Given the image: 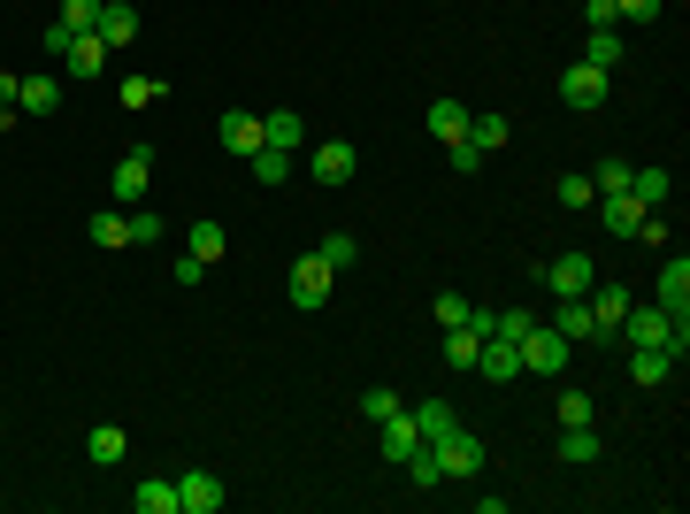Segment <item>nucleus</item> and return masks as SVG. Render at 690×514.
<instances>
[{
    "label": "nucleus",
    "mask_w": 690,
    "mask_h": 514,
    "mask_svg": "<svg viewBox=\"0 0 690 514\" xmlns=\"http://www.w3.org/2000/svg\"><path fill=\"white\" fill-rule=\"evenodd\" d=\"M622 339H629V345H668L676 361L690 353L683 315H668V308H637V300H629V315H622Z\"/></svg>",
    "instance_id": "nucleus-1"
},
{
    "label": "nucleus",
    "mask_w": 690,
    "mask_h": 514,
    "mask_svg": "<svg viewBox=\"0 0 690 514\" xmlns=\"http://www.w3.org/2000/svg\"><path fill=\"white\" fill-rule=\"evenodd\" d=\"M430 453H438V476L445 484H468V476H484V438L476 430H445V438H430Z\"/></svg>",
    "instance_id": "nucleus-2"
},
{
    "label": "nucleus",
    "mask_w": 690,
    "mask_h": 514,
    "mask_svg": "<svg viewBox=\"0 0 690 514\" xmlns=\"http://www.w3.org/2000/svg\"><path fill=\"white\" fill-rule=\"evenodd\" d=\"M537 285H545L552 300H583L599 277H591V254H552V261H537Z\"/></svg>",
    "instance_id": "nucleus-3"
},
{
    "label": "nucleus",
    "mask_w": 690,
    "mask_h": 514,
    "mask_svg": "<svg viewBox=\"0 0 690 514\" xmlns=\"http://www.w3.org/2000/svg\"><path fill=\"white\" fill-rule=\"evenodd\" d=\"M568 353H575V345L560 339L552 323H529V331H521V376H529V368L552 376V368H568Z\"/></svg>",
    "instance_id": "nucleus-4"
},
{
    "label": "nucleus",
    "mask_w": 690,
    "mask_h": 514,
    "mask_svg": "<svg viewBox=\"0 0 690 514\" xmlns=\"http://www.w3.org/2000/svg\"><path fill=\"white\" fill-rule=\"evenodd\" d=\"M606 69H591V62H575V69H560V100L575 108V116H591V108H606Z\"/></svg>",
    "instance_id": "nucleus-5"
},
{
    "label": "nucleus",
    "mask_w": 690,
    "mask_h": 514,
    "mask_svg": "<svg viewBox=\"0 0 690 514\" xmlns=\"http://www.w3.org/2000/svg\"><path fill=\"white\" fill-rule=\"evenodd\" d=\"M331 285H338V269H331L323 254H300V261H292V308H323Z\"/></svg>",
    "instance_id": "nucleus-6"
},
{
    "label": "nucleus",
    "mask_w": 690,
    "mask_h": 514,
    "mask_svg": "<svg viewBox=\"0 0 690 514\" xmlns=\"http://www.w3.org/2000/svg\"><path fill=\"white\" fill-rule=\"evenodd\" d=\"M223 500H230V492H223L215 469H184V484H176V514H215Z\"/></svg>",
    "instance_id": "nucleus-7"
},
{
    "label": "nucleus",
    "mask_w": 690,
    "mask_h": 514,
    "mask_svg": "<svg viewBox=\"0 0 690 514\" xmlns=\"http://www.w3.org/2000/svg\"><path fill=\"white\" fill-rule=\"evenodd\" d=\"M215 139H223V154H238V162H254L269 139H261V116H246V108H230L223 124H215Z\"/></svg>",
    "instance_id": "nucleus-8"
},
{
    "label": "nucleus",
    "mask_w": 690,
    "mask_h": 514,
    "mask_svg": "<svg viewBox=\"0 0 690 514\" xmlns=\"http://www.w3.org/2000/svg\"><path fill=\"white\" fill-rule=\"evenodd\" d=\"M147 184H154V147H123V162H116V200L131 207V200H147Z\"/></svg>",
    "instance_id": "nucleus-9"
},
{
    "label": "nucleus",
    "mask_w": 690,
    "mask_h": 514,
    "mask_svg": "<svg viewBox=\"0 0 690 514\" xmlns=\"http://www.w3.org/2000/svg\"><path fill=\"white\" fill-rule=\"evenodd\" d=\"M108 54H116V46H108L100 31H69V46H62L69 77H100V69H108Z\"/></svg>",
    "instance_id": "nucleus-10"
},
{
    "label": "nucleus",
    "mask_w": 690,
    "mask_h": 514,
    "mask_svg": "<svg viewBox=\"0 0 690 514\" xmlns=\"http://www.w3.org/2000/svg\"><path fill=\"white\" fill-rule=\"evenodd\" d=\"M591 207H599V215H606V231H614V238H637V223H645V215H653V207H645V200H637V192H599V200H591Z\"/></svg>",
    "instance_id": "nucleus-11"
},
{
    "label": "nucleus",
    "mask_w": 690,
    "mask_h": 514,
    "mask_svg": "<svg viewBox=\"0 0 690 514\" xmlns=\"http://www.w3.org/2000/svg\"><path fill=\"white\" fill-rule=\"evenodd\" d=\"M353 170H360V154H353L345 139H331V147L308 154V176H315V184H353Z\"/></svg>",
    "instance_id": "nucleus-12"
},
{
    "label": "nucleus",
    "mask_w": 690,
    "mask_h": 514,
    "mask_svg": "<svg viewBox=\"0 0 690 514\" xmlns=\"http://www.w3.org/2000/svg\"><path fill=\"white\" fill-rule=\"evenodd\" d=\"M583 300H591V323H599V339H614V331H622V315H629V285H591Z\"/></svg>",
    "instance_id": "nucleus-13"
},
{
    "label": "nucleus",
    "mask_w": 690,
    "mask_h": 514,
    "mask_svg": "<svg viewBox=\"0 0 690 514\" xmlns=\"http://www.w3.org/2000/svg\"><path fill=\"white\" fill-rule=\"evenodd\" d=\"M93 31H100V39L123 54V46L139 39V8H131V0H100V23H93Z\"/></svg>",
    "instance_id": "nucleus-14"
},
{
    "label": "nucleus",
    "mask_w": 690,
    "mask_h": 514,
    "mask_svg": "<svg viewBox=\"0 0 690 514\" xmlns=\"http://www.w3.org/2000/svg\"><path fill=\"white\" fill-rule=\"evenodd\" d=\"M476 376L515 384V376H521V345H515V339H484V353H476Z\"/></svg>",
    "instance_id": "nucleus-15"
},
{
    "label": "nucleus",
    "mask_w": 690,
    "mask_h": 514,
    "mask_svg": "<svg viewBox=\"0 0 690 514\" xmlns=\"http://www.w3.org/2000/svg\"><path fill=\"white\" fill-rule=\"evenodd\" d=\"M660 308H668V315H683V308H690V261H683V254L660 261Z\"/></svg>",
    "instance_id": "nucleus-16"
},
{
    "label": "nucleus",
    "mask_w": 690,
    "mask_h": 514,
    "mask_svg": "<svg viewBox=\"0 0 690 514\" xmlns=\"http://www.w3.org/2000/svg\"><path fill=\"white\" fill-rule=\"evenodd\" d=\"M629 376H637V384H668V376H676V353H668V345H629Z\"/></svg>",
    "instance_id": "nucleus-17"
},
{
    "label": "nucleus",
    "mask_w": 690,
    "mask_h": 514,
    "mask_svg": "<svg viewBox=\"0 0 690 514\" xmlns=\"http://www.w3.org/2000/svg\"><path fill=\"white\" fill-rule=\"evenodd\" d=\"M552 331H560L568 345L599 339V323H591V300H560V308H552Z\"/></svg>",
    "instance_id": "nucleus-18"
},
{
    "label": "nucleus",
    "mask_w": 690,
    "mask_h": 514,
    "mask_svg": "<svg viewBox=\"0 0 690 514\" xmlns=\"http://www.w3.org/2000/svg\"><path fill=\"white\" fill-rule=\"evenodd\" d=\"M430 139H438V147L468 139V108H461V100H430Z\"/></svg>",
    "instance_id": "nucleus-19"
},
{
    "label": "nucleus",
    "mask_w": 690,
    "mask_h": 514,
    "mask_svg": "<svg viewBox=\"0 0 690 514\" xmlns=\"http://www.w3.org/2000/svg\"><path fill=\"white\" fill-rule=\"evenodd\" d=\"M507 139H515V124H507V116H468V147H476L484 162H492Z\"/></svg>",
    "instance_id": "nucleus-20"
},
{
    "label": "nucleus",
    "mask_w": 690,
    "mask_h": 514,
    "mask_svg": "<svg viewBox=\"0 0 690 514\" xmlns=\"http://www.w3.org/2000/svg\"><path fill=\"white\" fill-rule=\"evenodd\" d=\"M376 430H384V461H407V453L422 446V430H414V415H407V407H399L391 422H376Z\"/></svg>",
    "instance_id": "nucleus-21"
},
{
    "label": "nucleus",
    "mask_w": 690,
    "mask_h": 514,
    "mask_svg": "<svg viewBox=\"0 0 690 514\" xmlns=\"http://www.w3.org/2000/svg\"><path fill=\"white\" fill-rule=\"evenodd\" d=\"M123 446H131V438H123L116 422H100V430L85 438V461H93V469H123Z\"/></svg>",
    "instance_id": "nucleus-22"
},
{
    "label": "nucleus",
    "mask_w": 690,
    "mask_h": 514,
    "mask_svg": "<svg viewBox=\"0 0 690 514\" xmlns=\"http://www.w3.org/2000/svg\"><path fill=\"white\" fill-rule=\"evenodd\" d=\"M261 139H269V147H284V154H300V139H308V124H300L292 108H277V116H261Z\"/></svg>",
    "instance_id": "nucleus-23"
},
{
    "label": "nucleus",
    "mask_w": 690,
    "mask_h": 514,
    "mask_svg": "<svg viewBox=\"0 0 690 514\" xmlns=\"http://www.w3.org/2000/svg\"><path fill=\"white\" fill-rule=\"evenodd\" d=\"M85 231H93V246H116V254L131 246V215H123V207H100V215H93Z\"/></svg>",
    "instance_id": "nucleus-24"
},
{
    "label": "nucleus",
    "mask_w": 690,
    "mask_h": 514,
    "mask_svg": "<svg viewBox=\"0 0 690 514\" xmlns=\"http://www.w3.org/2000/svg\"><path fill=\"white\" fill-rule=\"evenodd\" d=\"M407 415H414V430H422V446H430V438H445V430L461 422V415H453V399H422V407H407Z\"/></svg>",
    "instance_id": "nucleus-25"
},
{
    "label": "nucleus",
    "mask_w": 690,
    "mask_h": 514,
    "mask_svg": "<svg viewBox=\"0 0 690 514\" xmlns=\"http://www.w3.org/2000/svg\"><path fill=\"white\" fill-rule=\"evenodd\" d=\"M223 246H230V238H223V223H192V231H184V254H200L207 269L223 261Z\"/></svg>",
    "instance_id": "nucleus-26"
},
{
    "label": "nucleus",
    "mask_w": 690,
    "mask_h": 514,
    "mask_svg": "<svg viewBox=\"0 0 690 514\" xmlns=\"http://www.w3.org/2000/svg\"><path fill=\"white\" fill-rule=\"evenodd\" d=\"M131 507H139V514H176V484H170V476H147V484L131 492Z\"/></svg>",
    "instance_id": "nucleus-27"
},
{
    "label": "nucleus",
    "mask_w": 690,
    "mask_h": 514,
    "mask_svg": "<svg viewBox=\"0 0 690 514\" xmlns=\"http://www.w3.org/2000/svg\"><path fill=\"white\" fill-rule=\"evenodd\" d=\"M560 461H575V469H583V461H599V430H591V422L560 430Z\"/></svg>",
    "instance_id": "nucleus-28"
},
{
    "label": "nucleus",
    "mask_w": 690,
    "mask_h": 514,
    "mask_svg": "<svg viewBox=\"0 0 690 514\" xmlns=\"http://www.w3.org/2000/svg\"><path fill=\"white\" fill-rule=\"evenodd\" d=\"M629 192H637L645 207H660V200L676 192V176H668V170H629Z\"/></svg>",
    "instance_id": "nucleus-29"
},
{
    "label": "nucleus",
    "mask_w": 690,
    "mask_h": 514,
    "mask_svg": "<svg viewBox=\"0 0 690 514\" xmlns=\"http://www.w3.org/2000/svg\"><path fill=\"white\" fill-rule=\"evenodd\" d=\"M583 62L614 77V62H622V39H614V31H591V46H583Z\"/></svg>",
    "instance_id": "nucleus-30"
},
{
    "label": "nucleus",
    "mask_w": 690,
    "mask_h": 514,
    "mask_svg": "<svg viewBox=\"0 0 690 514\" xmlns=\"http://www.w3.org/2000/svg\"><path fill=\"white\" fill-rule=\"evenodd\" d=\"M54 77H23V116H54Z\"/></svg>",
    "instance_id": "nucleus-31"
},
{
    "label": "nucleus",
    "mask_w": 690,
    "mask_h": 514,
    "mask_svg": "<svg viewBox=\"0 0 690 514\" xmlns=\"http://www.w3.org/2000/svg\"><path fill=\"white\" fill-rule=\"evenodd\" d=\"M399 469H407V476H414L422 492H438V484H445V476H438V453H430V446H414V453H407Z\"/></svg>",
    "instance_id": "nucleus-32"
},
{
    "label": "nucleus",
    "mask_w": 690,
    "mask_h": 514,
    "mask_svg": "<svg viewBox=\"0 0 690 514\" xmlns=\"http://www.w3.org/2000/svg\"><path fill=\"white\" fill-rule=\"evenodd\" d=\"M254 176H261V184H284V176H292V154H284V147H261V154H254Z\"/></svg>",
    "instance_id": "nucleus-33"
},
{
    "label": "nucleus",
    "mask_w": 690,
    "mask_h": 514,
    "mask_svg": "<svg viewBox=\"0 0 690 514\" xmlns=\"http://www.w3.org/2000/svg\"><path fill=\"white\" fill-rule=\"evenodd\" d=\"M315 254H323L331 269H353V254H360V238H353V231H331V238H323Z\"/></svg>",
    "instance_id": "nucleus-34"
},
{
    "label": "nucleus",
    "mask_w": 690,
    "mask_h": 514,
    "mask_svg": "<svg viewBox=\"0 0 690 514\" xmlns=\"http://www.w3.org/2000/svg\"><path fill=\"white\" fill-rule=\"evenodd\" d=\"M162 100V77H123V108L139 116V108H154Z\"/></svg>",
    "instance_id": "nucleus-35"
},
{
    "label": "nucleus",
    "mask_w": 690,
    "mask_h": 514,
    "mask_svg": "<svg viewBox=\"0 0 690 514\" xmlns=\"http://www.w3.org/2000/svg\"><path fill=\"white\" fill-rule=\"evenodd\" d=\"M162 238H170V223H162L154 207H139V215H131V246H162Z\"/></svg>",
    "instance_id": "nucleus-36"
},
{
    "label": "nucleus",
    "mask_w": 690,
    "mask_h": 514,
    "mask_svg": "<svg viewBox=\"0 0 690 514\" xmlns=\"http://www.w3.org/2000/svg\"><path fill=\"white\" fill-rule=\"evenodd\" d=\"M54 23H62V31H93V23H100V0H62Z\"/></svg>",
    "instance_id": "nucleus-37"
},
{
    "label": "nucleus",
    "mask_w": 690,
    "mask_h": 514,
    "mask_svg": "<svg viewBox=\"0 0 690 514\" xmlns=\"http://www.w3.org/2000/svg\"><path fill=\"white\" fill-rule=\"evenodd\" d=\"M15 116H23V77H15V69H0V131H8Z\"/></svg>",
    "instance_id": "nucleus-38"
},
{
    "label": "nucleus",
    "mask_w": 690,
    "mask_h": 514,
    "mask_svg": "<svg viewBox=\"0 0 690 514\" xmlns=\"http://www.w3.org/2000/svg\"><path fill=\"white\" fill-rule=\"evenodd\" d=\"M552 192H560V207H591V200H599V184H591V176H560Z\"/></svg>",
    "instance_id": "nucleus-39"
},
{
    "label": "nucleus",
    "mask_w": 690,
    "mask_h": 514,
    "mask_svg": "<svg viewBox=\"0 0 690 514\" xmlns=\"http://www.w3.org/2000/svg\"><path fill=\"white\" fill-rule=\"evenodd\" d=\"M552 415H560V430H575V422H591V392H560V407H552Z\"/></svg>",
    "instance_id": "nucleus-40"
},
{
    "label": "nucleus",
    "mask_w": 690,
    "mask_h": 514,
    "mask_svg": "<svg viewBox=\"0 0 690 514\" xmlns=\"http://www.w3.org/2000/svg\"><path fill=\"white\" fill-rule=\"evenodd\" d=\"M468 308H476V300H461V292H445V300H438L430 315H438V331H453V323H468Z\"/></svg>",
    "instance_id": "nucleus-41"
},
{
    "label": "nucleus",
    "mask_w": 690,
    "mask_h": 514,
    "mask_svg": "<svg viewBox=\"0 0 690 514\" xmlns=\"http://www.w3.org/2000/svg\"><path fill=\"white\" fill-rule=\"evenodd\" d=\"M360 415H368V422H391V415H399V392H384V384H376V392L360 399Z\"/></svg>",
    "instance_id": "nucleus-42"
},
{
    "label": "nucleus",
    "mask_w": 690,
    "mask_h": 514,
    "mask_svg": "<svg viewBox=\"0 0 690 514\" xmlns=\"http://www.w3.org/2000/svg\"><path fill=\"white\" fill-rule=\"evenodd\" d=\"M591 184H599V192H629V162H599Z\"/></svg>",
    "instance_id": "nucleus-43"
},
{
    "label": "nucleus",
    "mask_w": 690,
    "mask_h": 514,
    "mask_svg": "<svg viewBox=\"0 0 690 514\" xmlns=\"http://www.w3.org/2000/svg\"><path fill=\"white\" fill-rule=\"evenodd\" d=\"M445 154H453V170H461V176H476V170H484V154H476V147H468V139H453V147H445Z\"/></svg>",
    "instance_id": "nucleus-44"
},
{
    "label": "nucleus",
    "mask_w": 690,
    "mask_h": 514,
    "mask_svg": "<svg viewBox=\"0 0 690 514\" xmlns=\"http://www.w3.org/2000/svg\"><path fill=\"white\" fill-rule=\"evenodd\" d=\"M614 15H629V23H653V15H660V0H614Z\"/></svg>",
    "instance_id": "nucleus-45"
},
{
    "label": "nucleus",
    "mask_w": 690,
    "mask_h": 514,
    "mask_svg": "<svg viewBox=\"0 0 690 514\" xmlns=\"http://www.w3.org/2000/svg\"><path fill=\"white\" fill-rule=\"evenodd\" d=\"M583 15H591V31H614V0H591Z\"/></svg>",
    "instance_id": "nucleus-46"
}]
</instances>
